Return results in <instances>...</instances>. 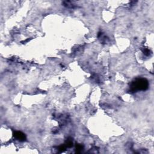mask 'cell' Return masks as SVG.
<instances>
[{
  "label": "cell",
  "mask_w": 154,
  "mask_h": 154,
  "mask_svg": "<svg viewBox=\"0 0 154 154\" xmlns=\"http://www.w3.org/2000/svg\"><path fill=\"white\" fill-rule=\"evenodd\" d=\"M149 82L147 79L141 78L136 79L132 81L131 84V89L133 91L138 90H146L148 88Z\"/></svg>",
  "instance_id": "obj_1"
},
{
  "label": "cell",
  "mask_w": 154,
  "mask_h": 154,
  "mask_svg": "<svg viewBox=\"0 0 154 154\" xmlns=\"http://www.w3.org/2000/svg\"><path fill=\"white\" fill-rule=\"evenodd\" d=\"M14 136L19 140H23L25 139V135L21 132H16L14 134Z\"/></svg>",
  "instance_id": "obj_2"
}]
</instances>
